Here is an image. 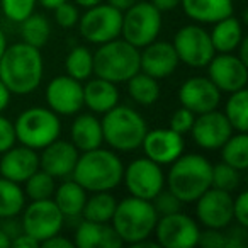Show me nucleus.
<instances>
[{
	"mask_svg": "<svg viewBox=\"0 0 248 248\" xmlns=\"http://www.w3.org/2000/svg\"><path fill=\"white\" fill-rule=\"evenodd\" d=\"M172 45L180 62L192 68H204L216 55L209 32L196 24L180 28Z\"/></svg>",
	"mask_w": 248,
	"mask_h": 248,
	"instance_id": "nucleus-11",
	"label": "nucleus"
},
{
	"mask_svg": "<svg viewBox=\"0 0 248 248\" xmlns=\"http://www.w3.org/2000/svg\"><path fill=\"white\" fill-rule=\"evenodd\" d=\"M77 5H80V7H83V9H89V7H92V5H95V4H99V2H102V0H73Z\"/></svg>",
	"mask_w": 248,
	"mask_h": 248,
	"instance_id": "nucleus-54",
	"label": "nucleus"
},
{
	"mask_svg": "<svg viewBox=\"0 0 248 248\" xmlns=\"http://www.w3.org/2000/svg\"><path fill=\"white\" fill-rule=\"evenodd\" d=\"M211 43L216 53H233L238 49V45L243 39V28L241 22L233 16L214 22L213 31L209 32Z\"/></svg>",
	"mask_w": 248,
	"mask_h": 248,
	"instance_id": "nucleus-27",
	"label": "nucleus"
},
{
	"mask_svg": "<svg viewBox=\"0 0 248 248\" xmlns=\"http://www.w3.org/2000/svg\"><path fill=\"white\" fill-rule=\"evenodd\" d=\"M55 11V21L58 22L62 28H73V26L78 24V19H80V14H78V9L72 4V2H63L60 4L58 7L53 9Z\"/></svg>",
	"mask_w": 248,
	"mask_h": 248,
	"instance_id": "nucleus-40",
	"label": "nucleus"
},
{
	"mask_svg": "<svg viewBox=\"0 0 248 248\" xmlns=\"http://www.w3.org/2000/svg\"><path fill=\"white\" fill-rule=\"evenodd\" d=\"M53 201L62 211L65 219H78L87 201V190L77 180H66L60 184L53 194Z\"/></svg>",
	"mask_w": 248,
	"mask_h": 248,
	"instance_id": "nucleus-26",
	"label": "nucleus"
},
{
	"mask_svg": "<svg viewBox=\"0 0 248 248\" xmlns=\"http://www.w3.org/2000/svg\"><path fill=\"white\" fill-rule=\"evenodd\" d=\"M238 186H240V170L233 169V167L224 162L213 165V170H211V187L226 190V192H233Z\"/></svg>",
	"mask_w": 248,
	"mask_h": 248,
	"instance_id": "nucleus-36",
	"label": "nucleus"
},
{
	"mask_svg": "<svg viewBox=\"0 0 248 248\" xmlns=\"http://www.w3.org/2000/svg\"><path fill=\"white\" fill-rule=\"evenodd\" d=\"M233 219L240 226L248 228V192L238 194L236 199H233Z\"/></svg>",
	"mask_w": 248,
	"mask_h": 248,
	"instance_id": "nucleus-44",
	"label": "nucleus"
},
{
	"mask_svg": "<svg viewBox=\"0 0 248 248\" xmlns=\"http://www.w3.org/2000/svg\"><path fill=\"white\" fill-rule=\"evenodd\" d=\"M167 187L180 202H196L211 187L213 163L202 155L186 153L170 163Z\"/></svg>",
	"mask_w": 248,
	"mask_h": 248,
	"instance_id": "nucleus-3",
	"label": "nucleus"
},
{
	"mask_svg": "<svg viewBox=\"0 0 248 248\" xmlns=\"http://www.w3.org/2000/svg\"><path fill=\"white\" fill-rule=\"evenodd\" d=\"M140 72V49L124 39H112L93 53V73L112 83L128 82Z\"/></svg>",
	"mask_w": 248,
	"mask_h": 248,
	"instance_id": "nucleus-6",
	"label": "nucleus"
},
{
	"mask_svg": "<svg viewBox=\"0 0 248 248\" xmlns=\"http://www.w3.org/2000/svg\"><path fill=\"white\" fill-rule=\"evenodd\" d=\"M180 60L175 53L172 43L153 41L143 48L140 53V70L153 78H167L179 66Z\"/></svg>",
	"mask_w": 248,
	"mask_h": 248,
	"instance_id": "nucleus-20",
	"label": "nucleus"
},
{
	"mask_svg": "<svg viewBox=\"0 0 248 248\" xmlns=\"http://www.w3.org/2000/svg\"><path fill=\"white\" fill-rule=\"evenodd\" d=\"M26 206V194L21 184L2 177L0 179V219L16 217Z\"/></svg>",
	"mask_w": 248,
	"mask_h": 248,
	"instance_id": "nucleus-29",
	"label": "nucleus"
},
{
	"mask_svg": "<svg viewBox=\"0 0 248 248\" xmlns=\"http://www.w3.org/2000/svg\"><path fill=\"white\" fill-rule=\"evenodd\" d=\"M43 68L41 49L24 41L7 45L0 56V80L11 93L17 95H28L41 85Z\"/></svg>",
	"mask_w": 248,
	"mask_h": 248,
	"instance_id": "nucleus-1",
	"label": "nucleus"
},
{
	"mask_svg": "<svg viewBox=\"0 0 248 248\" xmlns=\"http://www.w3.org/2000/svg\"><path fill=\"white\" fill-rule=\"evenodd\" d=\"M223 162L231 165L233 169L243 170L248 169V135L247 133H234L221 146Z\"/></svg>",
	"mask_w": 248,
	"mask_h": 248,
	"instance_id": "nucleus-32",
	"label": "nucleus"
},
{
	"mask_svg": "<svg viewBox=\"0 0 248 248\" xmlns=\"http://www.w3.org/2000/svg\"><path fill=\"white\" fill-rule=\"evenodd\" d=\"M16 138L21 145L43 150L60 138L62 123L56 112L46 107H29L22 110L14 123Z\"/></svg>",
	"mask_w": 248,
	"mask_h": 248,
	"instance_id": "nucleus-7",
	"label": "nucleus"
},
{
	"mask_svg": "<svg viewBox=\"0 0 248 248\" xmlns=\"http://www.w3.org/2000/svg\"><path fill=\"white\" fill-rule=\"evenodd\" d=\"M197 245H201L204 248H224L226 236H224V233H221V230L206 228V231H199Z\"/></svg>",
	"mask_w": 248,
	"mask_h": 248,
	"instance_id": "nucleus-43",
	"label": "nucleus"
},
{
	"mask_svg": "<svg viewBox=\"0 0 248 248\" xmlns=\"http://www.w3.org/2000/svg\"><path fill=\"white\" fill-rule=\"evenodd\" d=\"M63 2H66V0H38V4H41L45 9H49V11H53L55 7H58L60 4H63Z\"/></svg>",
	"mask_w": 248,
	"mask_h": 248,
	"instance_id": "nucleus-52",
	"label": "nucleus"
},
{
	"mask_svg": "<svg viewBox=\"0 0 248 248\" xmlns=\"http://www.w3.org/2000/svg\"><path fill=\"white\" fill-rule=\"evenodd\" d=\"M162 29V12L152 2H136L123 12L121 36L136 48L153 43Z\"/></svg>",
	"mask_w": 248,
	"mask_h": 248,
	"instance_id": "nucleus-8",
	"label": "nucleus"
},
{
	"mask_svg": "<svg viewBox=\"0 0 248 248\" xmlns=\"http://www.w3.org/2000/svg\"><path fill=\"white\" fill-rule=\"evenodd\" d=\"M194 119H196V114L192 110L186 109V107H180L170 117V129H173L179 135H186V133H190V128H192Z\"/></svg>",
	"mask_w": 248,
	"mask_h": 248,
	"instance_id": "nucleus-41",
	"label": "nucleus"
},
{
	"mask_svg": "<svg viewBox=\"0 0 248 248\" xmlns=\"http://www.w3.org/2000/svg\"><path fill=\"white\" fill-rule=\"evenodd\" d=\"M24 184V194L31 201L53 199V194H55L56 189V179L45 170L38 169Z\"/></svg>",
	"mask_w": 248,
	"mask_h": 248,
	"instance_id": "nucleus-35",
	"label": "nucleus"
},
{
	"mask_svg": "<svg viewBox=\"0 0 248 248\" xmlns=\"http://www.w3.org/2000/svg\"><path fill=\"white\" fill-rule=\"evenodd\" d=\"M72 143L78 152L99 148L104 143L102 124L93 114H78L72 124Z\"/></svg>",
	"mask_w": 248,
	"mask_h": 248,
	"instance_id": "nucleus-25",
	"label": "nucleus"
},
{
	"mask_svg": "<svg viewBox=\"0 0 248 248\" xmlns=\"http://www.w3.org/2000/svg\"><path fill=\"white\" fill-rule=\"evenodd\" d=\"M46 100L58 116H75L83 107V85L70 75L55 77L46 87Z\"/></svg>",
	"mask_w": 248,
	"mask_h": 248,
	"instance_id": "nucleus-15",
	"label": "nucleus"
},
{
	"mask_svg": "<svg viewBox=\"0 0 248 248\" xmlns=\"http://www.w3.org/2000/svg\"><path fill=\"white\" fill-rule=\"evenodd\" d=\"M224 116L230 121L231 128L236 133L248 131V90L241 89L231 92L224 106Z\"/></svg>",
	"mask_w": 248,
	"mask_h": 248,
	"instance_id": "nucleus-31",
	"label": "nucleus"
},
{
	"mask_svg": "<svg viewBox=\"0 0 248 248\" xmlns=\"http://www.w3.org/2000/svg\"><path fill=\"white\" fill-rule=\"evenodd\" d=\"M11 243H12L11 236L0 228V248H11Z\"/></svg>",
	"mask_w": 248,
	"mask_h": 248,
	"instance_id": "nucleus-53",
	"label": "nucleus"
},
{
	"mask_svg": "<svg viewBox=\"0 0 248 248\" xmlns=\"http://www.w3.org/2000/svg\"><path fill=\"white\" fill-rule=\"evenodd\" d=\"M197 219L206 228L223 230L233 221V197L231 192L209 187L199 199L196 201Z\"/></svg>",
	"mask_w": 248,
	"mask_h": 248,
	"instance_id": "nucleus-16",
	"label": "nucleus"
},
{
	"mask_svg": "<svg viewBox=\"0 0 248 248\" xmlns=\"http://www.w3.org/2000/svg\"><path fill=\"white\" fill-rule=\"evenodd\" d=\"M5 48H7V39H5L4 31H2V29H0V56L4 55Z\"/></svg>",
	"mask_w": 248,
	"mask_h": 248,
	"instance_id": "nucleus-55",
	"label": "nucleus"
},
{
	"mask_svg": "<svg viewBox=\"0 0 248 248\" xmlns=\"http://www.w3.org/2000/svg\"><path fill=\"white\" fill-rule=\"evenodd\" d=\"M192 138L201 148L204 150H219L226 143V140L234 133L231 128L230 121L226 119L223 112L217 109H213L209 112L197 114L194 119L192 128Z\"/></svg>",
	"mask_w": 248,
	"mask_h": 248,
	"instance_id": "nucleus-17",
	"label": "nucleus"
},
{
	"mask_svg": "<svg viewBox=\"0 0 248 248\" xmlns=\"http://www.w3.org/2000/svg\"><path fill=\"white\" fill-rule=\"evenodd\" d=\"M247 234H248L247 228L238 224V226L233 228L230 233L224 234V236H226V245H224V248H245L247 240H248Z\"/></svg>",
	"mask_w": 248,
	"mask_h": 248,
	"instance_id": "nucleus-46",
	"label": "nucleus"
},
{
	"mask_svg": "<svg viewBox=\"0 0 248 248\" xmlns=\"http://www.w3.org/2000/svg\"><path fill=\"white\" fill-rule=\"evenodd\" d=\"M184 138L182 135L173 129L158 128L153 131H146L143 138L141 148L145 156L153 160L158 165H170L184 153Z\"/></svg>",
	"mask_w": 248,
	"mask_h": 248,
	"instance_id": "nucleus-19",
	"label": "nucleus"
},
{
	"mask_svg": "<svg viewBox=\"0 0 248 248\" xmlns=\"http://www.w3.org/2000/svg\"><path fill=\"white\" fill-rule=\"evenodd\" d=\"M179 100L182 107L194 114H204L217 109L221 100V90L207 77H190L179 90Z\"/></svg>",
	"mask_w": 248,
	"mask_h": 248,
	"instance_id": "nucleus-18",
	"label": "nucleus"
},
{
	"mask_svg": "<svg viewBox=\"0 0 248 248\" xmlns=\"http://www.w3.org/2000/svg\"><path fill=\"white\" fill-rule=\"evenodd\" d=\"M39 169V155L29 146H12L2 153L0 173L12 182L24 184Z\"/></svg>",
	"mask_w": 248,
	"mask_h": 248,
	"instance_id": "nucleus-22",
	"label": "nucleus"
},
{
	"mask_svg": "<svg viewBox=\"0 0 248 248\" xmlns=\"http://www.w3.org/2000/svg\"><path fill=\"white\" fill-rule=\"evenodd\" d=\"M19 24H21L22 41L34 46V48L41 49L51 36V26H49L48 19L39 14H34V12Z\"/></svg>",
	"mask_w": 248,
	"mask_h": 248,
	"instance_id": "nucleus-33",
	"label": "nucleus"
},
{
	"mask_svg": "<svg viewBox=\"0 0 248 248\" xmlns=\"http://www.w3.org/2000/svg\"><path fill=\"white\" fill-rule=\"evenodd\" d=\"M38 0H0L5 17L12 22H22L34 12Z\"/></svg>",
	"mask_w": 248,
	"mask_h": 248,
	"instance_id": "nucleus-38",
	"label": "nucleus"
},
{
	"mask_svg": "<svg viewBox=\"0 0 248 248\" xmlns=\"http://www.w3.org/2000/svg\"><path fill=\"white\" fill-rule=\"evenodd\" d=\"M124 241L121 240V236L116 233L112 226H109V223L102 224V233H100V241L99 247L100 248H119L123 247Z\"/></svg>",
	"mask_w": 248,
	"mask_h": 248,
	"instance_id": "nucleus-45",
	"label": "nucleus"
},
{
	"mask_svg": "<svg viewBox=\"0 0 248 248\" xmlns=\"http://www.w3.org/2000/svg\"><path fill=\"white\" fill-rule=\"evenodd\" d=\"M123 26V12L110 4L92 5L78 19V31L85 41L93 45H104L119 38Z\"/></svg>",
	"mask_w": 248,
	"mask_h": 248,
	"instance_id": "nucleus-9",
	"label": "nucleus"
},
{
	"mask_svg": "<svg viewBox=\"0 0 248 248\" xmlns=\"http://www.w3.org/2000/svg\"><path fill=\"white\" fill-rule=\"evenodd\" d=\"M123 173L124 165L119 156L99 146L78 155L72 177L87 192H110L123 182Z\"/></svg>",
	"mask_w": 248,
	"mask_h": 248,
	"instance_id": "nucleus-2",
	"label": "nucleus"
},
{
	"mask_svg": "<svg viewBox=\"0 0 248 248\" xmlns=\"http://www.w3.org/2000/svg\"><path fill=\"white\" fill-rule=\"evenodd\" d=\"M102 124L104 141L116 152H133L140 148L145 138L146 121L140 112L126 106H114L104 112Z\"/></svg>",
	"mask_w": 248,
	"mask_h": 248,
	"instance_id": "nucleus-4",
	"label": "nucleus"
},
{
	"mask_svg": "<svg viewBox=\"0 0 248 248\" xmlns=\"http://www.w3.org/2000/svg\"><path fill=\"white\" fill-rule=\"evenodd\" d=\"M138 0H109V4L112 5V7H116V9H119L121 12H124V11H128L131 5H135Z\"/></svg>",
	"mask_w": 248,
	"mask_h": 248,
	"instance_id": "nucleus-51",
	"label": "nucleus"
},
{
	"mask_svg": "<svg viewBox=\"0 0 248 248\" xmlns=\"http://www.w3.org/2000/svg\"><path fill=\"white\" fill-rule=\"evenodd\" d=\"M63 224L65 217L53 199L32 201L28 207L24 206L22 209V233L34 238L39 245L49 236L60 233Z\"/></svg>",
	"mask_w": 248,
	"mask_h": 248,
	"instance_id": "nucleus-10",
	"label": "nucleus"
},
{
	"mask_svg": "<svg viewBox=\"0 0 248 248\" xmlns=\"http://www.w3.org/2000/svg\"><path fill=\"white\" fill-rule=\"evenodd\" d=\"M207 78L221 92H236L247 89L248 65L233 53H217L207 63Z\"/></svg>",
	"mask_w": 248,
	"mask_h": 248,
	"instance_id": "nucleus-14",
	"label": "nucleus"
},
{
	"mask_svg": "<svg viewBox=\"0 0 248 248\" xmlns=\"http://www.w3.org/2000/svg\"><path fill=\"white\" fill-rule=\"evenodd\" d=\"M123 180L129 194L140 199L152 201L162 189H165V175L162 165L150 158H136L123 173Z\"/></svg>",
	"mask_w": 248,
	"mask_h": 248,
	"instance_id": "nucleus-12",
	"label": "nucleus"
},
{
	"mask_svg": "<svg viewBox=\"0 0 248 248\" xmlns=\"http://www.w3.org/2000/svg\"><path fill=\"white\" fill-rule=\"evenodd\" d=\"M152 204L155 207L156 214L158 216H165V214H172V213H177L180 211V201L170 192L169 189H162L155 197L152 199Z\"/></svg>",
	"mask_w": 248,
	"mask_h": 248,
	"instance_id": "nucleus-39",
	"label": "nucleus"
},
{
	"mask_svg": "<svg viewBox=\"0 0 248 248\" xmlns=\"http://www.w3.org/2000/svg\"><path fill=\"white\" fill-rule=\"evenodd\" d=\"M156 243L163 248H192L199 240V226L187 214L172 213L158 216L155 226Z\"/></svg>",
	"mask_w": 248,
	"mask_h": 248,
	"instance_id": "nucleus-13",
	"label": "nucleus"
},
{
	"mask_svg": "<svg viewBox=\"0 0 248 248\" xmlns=\"http://www.w3.org/2000/svg\"><path fill=\"white\" fill-rule=\"evenodd\" d=\"M128 92L131 99L140 106H152L160 99V85L158 80L146 75L140 70L138 73L128 80Z\"/></svg>",
	"mask_w": 248,
	"mask_h": 248,
	"instance_id": "nucleus-30",
	"label": "nucleus"
},
{
	"mask_svg": "<svg viewBox=\"0 0 248 248\" xmlns=\"http://www.w3.org/2000/svg\"><path fill=\"white\" fill-rule=\"evenodd\" d=\"M180 5L187 17L201 24H214L234 12L233 0H182Z\"/></svg>",
	"mask_w": 248,
	"mask_h": 248,
	"instance_id": "nucleus-23",
	"label": "nucleus"
},
{
	"mask_svg": "<svg viewBox=\"0 0 248 248\" xmlns=\"http://www.w3.org/2000/svg\"><path fill=\"white\" fill-rule=\"evenodd\" d=\"M16 141H17V138H16L14 123L0 114V153L12 148L16 145Z\"/></svg>",
	"mask_w": 248,
	"mask_h": 248,
	"instance_id": "nucleus-42",
	"label": "nucleus"
},
{
	"mask_svg": "<svg viewBox=\"0 0 248 248\" xmlns=\"http://www.w3.org/2000/svg\"><path fill=\"white\" fill-rule=\"evenodd\" d=\"M117 104H119V90L116 83L97 77L83 85V106L89 107L92 112L104 114Z\"/></svg>",
	"mask_w": 248,
	"mask_h": 248,
	"instance_id": "nucleus-24",
	"label": "nucleus"
},
{
	"mask_svg": "<svg viewBox=\"0 0 248 248\" xmlns=\"http://www.w3.org/2000/svg\"><path fill=\"white\" fill-rule=\"evenodd\" d=\"M100 233H102V224L83 219V221H80L78 226H77L73 245L78 248H95V247H99Z\"/></svg>",
	"mask_w": 248,
	"mask_h": 248,
	"instance_id": "nucleus-37",
	"label": "nucleus"
},
{
	"mask_svg": "<svg viewBox=\"0 0 248 248\" xmlns=\"http://www.w3.org/2000/svg\"><path fill=\"white\" fill-rule=\"evenodd\" d=\"M11 247H16V248H38V247H39V243L34 240V238L29 236V234L19 233L16 238H12Z\"/></svg>",
	"mask_w": 248,
	"mask_h": 248,
	"instance_id": "nucleus-48",
	"label": "nucleus"
},
{
	"mask_svg": "<svg viewBox=\"0 0 248 248\" xmlns=\"http://www.w3.org/2000/svg\"><path fill=\"white\" fill-rule=\"evenodd\" d=\"M116 206H117L116 197L112 194H109V190L93 192L92 197H87L85 206L82 209V217L99 224L110 223Z\"/></svg>",
	"mask_w": 248,
	"mask_h": 248,
	"instance_id": "nucleus-28",
	"label": "nucleus"
},
{
	"mask_svg": "<svg viewBox=\"0 0 248 248\" xmlns=\"http://www.w3.org/2000/svg\"><path fill=\"white\" fill-rule=\"evenodd\" d=\"M65 70L66 75L78 82L90 78V75L93 73V53H90V49L85 46H75L66 55Z\"/></svg>",
	"mask_w": 248,
	"mask_h": 248,
	"instance_id": "nucleus-34",
	"label": "nucleus"
},
{
	"mask_svg": "<svg viewBox=\"0 0 248 248\" xmlns=\"http://www.w3.org/2000/svg\"><path fill=\"white\" fill-rule=\"evenodd\" d=\"M110 221L124 243L135 245L152 236L158 221V214L152 201L131 196L117 202Z\"/></svg>",
	"mask_w": 248,
	"mask_h": 248,
	"instance_id": "nucleus-5",
	"label": "nucleus"
},
{
	"mask_svg": "<svg viewBox=\"0 0 248 248\" xmlns=\"http://www.w3.org/2000/svg\"><path fill=\"white\" fill-rule=\"evenodd\" d=\"M41 245L43 247H48V248H73V241L65 236H62L60 233L49 236L48 240H45Z\"/></svg>",
	"mask_w": 248,
	"mask_h": 248,
	"instance_id": "nucleus-47",
	"label": "nucleus"
},
{
	"mask_svg": "<svg viewBox=\"0 0 248 248\" xmlns=\"http://www.w3.org/2000/svg\"><path fill=\"white\" fill-rule=\"evenodd\" d=\"M182 0H152V4L158 9L160 12H169V11H173L180 5Z\"/></svg>",
	"mask_w": 248,
	"mask_h": 248,
	"instance_id": "nucleus-49",
	"label": "nucleus"
},
{
	"mask_svg": "<svg viewBox=\"0 0 248 248\" xmlns=\"http://www.w3.org/2000/svg\"><path fill=\"white\" fill-rule=\"evenodd\" d=\"M78 155V150L72 141L58 138L43 148V153L39 156V169L48 172L55 179H63L72 175Z\"/></svg>",
	"mask_w": 248,
	"mask_h": 248,
	"instance_id": "nucleus-21",
	"label": "nucleus"
},
{
	"mask_svg": "<svg viewBox=\"0 0 248 248\" xmlns=\"http://www.w3.org/2000/svg\"><path fill=\"white\" fill-rule=\"evenodd\" d=\"M11 90L7 89V87L4 85V82L0 80V112H4L5 109H7L9 102H11Z\"/></svg>",
	"mask_w": 248,
	"mask_h": 248,
	"instance_id": "nucleus-50",
	"label": "nucleus"
}]
</instances>
